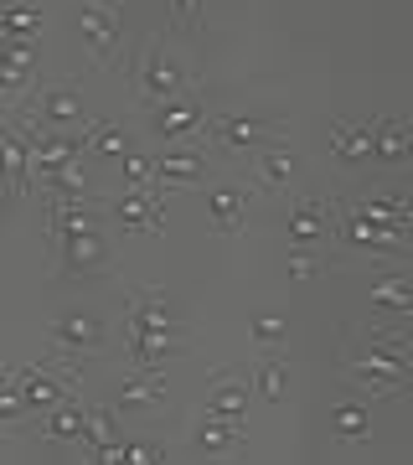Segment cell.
Wrapping results in <instances>:
<instances>
[{"mask_svg": "<svg viewBox=\"0 0 413 465\" xmlns=\"http://www.w3.org/2000/svg\"><path fill=\"white\" fill-rule=\"evenodd\" d=\"M351 378L357 382H378V388H393V382L413 378V357L398 336H372V347L351 357Z\"/></svg>", "mask_w": 413, "mask_h": 465, "instance_id": "cell-1", "label": "cell"}, {"mask_svg": "<svg viewBox=\"0 0 413 465\" xmlns=\"http://www.w3.org/2000/svg\"><path fill=\"white\" fill-rule=\"evenodd\" d=\"M57 249H63V274L67 280H93V274H103V264H109L99 223H78V228L57 232Z\"/></svg>", "mask_w": 413, "mask_h": 465, "instance_id": "cell-2", "label": "cell"}, {"mask_svg": "<svg viewBox=\"0 0 413 465\" xmlns=\"http://www.w3.org/2000/svg\"><path fill=\"white\" fill-rule=\"evenodd\" d=\"M78 26H83V42L93 47V57H99V63H119V36H124L119 0H83Z\"/></svg>", "mask_w": 413, "mask_h": 465, "instance_id": "cell-3", "label": "cell"}, {"mask_svg": "<svg viewBox=\"0 0 413 465\" xmlns=\"http://www.w3.org/2000/svg\"><path fill=\"white\" fill-rule=\"evenodd\" d=\"M67 388H73V367H26L21 372V399H26V409H42V414H52L57 403L67 399Z\"/></svg>", "mask_w": 413, "mask_h": 465, "instance_id": "cell-4", "label": "cell"}, {"mask_svg": "<svg viewBox=\"0 0 413 465\" xmlns=\"http://www.w3.org/2000/svg\"><path fill=\"white\" fill-rule=\"evenodd\" d=\"M32 114L42 119V124H52V130H83V124H88V119H83V99H78L73 84H52L47 94H36Z\"/></svg>", "mask_w": 413, "mask_h": 465, "instance_id": "cell-5", "label": "cell"}, {"mask_svg": "<svg viewBox=\"0 0 413 465\" xmlns=\"http://www.w3.org/2000/svg\"><path fill=\"white\" fill-rule=\"evenodd\" d=\"M0 171L11 182V197H26V182H32V134L21 124L0 130Z\"/></svg>", "mask_w": 413, "mask_h": 465, "instance_id": "cell-6", "label": "cell"}, {"mask_svg": "<svg viewBox=\"0 0 413 465\" xmlns=\"http://www.w3.org/2000/svg\"><path fill=\"white\" fill-rule=\"evenodd\" d=\"M52 341L73 357L83 351H99L103 347V321L99 316H83V311H63V316L52 321Z\"/></svg>", "mask_w": 413, "mask_h": 465, "instance_id": "cell-7", "label": "cell"}, {"mask_svg": "<svg viewBox=\"0 0 413 465\" xmlns=\"http://www.w3.org/2000/svg\"><path fill=\"white\" fill-rule=\"evenodd\" d=\"M186 84V73L171 57H165V47H150L145 52V67H140V94H145L150 104H165V99H176Z\"/></svg>", "mask_w": 413, "mask_h": 465, "instance_id": "cell-8", "label": "cell"}, {"mask_svg": "<svg viewBox=\"0 0 413 465\" xmlns=\"http://www.w3.org/2000/svg\"><path fill=\"white\" fill-rule=\"evenodd\" d=\"M202 124H207V114H202L197 99H165L155 104V134L161 140H192V134H202Z\"/></svg>", "mask_w": 413, "mask_h": 465, "instance_id": "cell-9", "label": "cell"}, {"mask_svg": "<svg viewBox=\"0 0 413 465\" xmlns=\"http://www.w3.org/2000/svg\"><path fill=\"white\" fill-rule=\"evenodd\" d=\"M207 130L222 140L228 150H259V145H269V140H280V119H212Z\"/></svg>", "mask_w": 413, "mask_h": 465, "instance_id": "cell-10", "label": "cell"}, {"mask_svg": "<svg viewBox=\"0 0 413 465\" xmlns=\"http://www.w3.org/2000/svg\"><path fill=\"white\" fill-rule=\"evenodd\" d=\"M248 378H238L232 367H222L212 378V393H207V403H202V414H217V419H238L243 424V414H248Z\"/></svg>", "mask_w": 413, "mask_h": 465, "instance_id": "cell-11", "label": "cell"}, {"mask_svg": "<svg viewBox=\"0 0 413 465\" xmlns=\"http://www.w3.org/2000/svg\"><path fill=\"white\" fill-rule=\"evenodd\" d=\"M357 213H362L367 223H378V228L403 232V238H408V223H413V197H408V192H388V197H362V202H357Z\"/></svg>", "mask_w": 413, "mask_h": 465, "instance_id": "cell-12", "label": "cell"}, {"mask_svg": "<svg viewBox=\"0 0 413 465\" xmlns=\"http://www.w3.org/2000/svg\"><path fill=\"white\" fill-rule=\"evenodd\" d=\"M330 155H336L341 166H367V161H372V124L336 119V124H330Z\"/></svg>", "mask_w": 413, "mask_h": 465, "instance_id": "cell-13", "label": "cell"}, {"mask_svg": "<svg viewBox=\"0 0 413 465\" xmlns=\"http://www.w3.org/2000/svg\"><path fill=\"white\" fill-rule=\"evenodd\" d=\"M341 238H347L351 249H367V253H403V232H388V228H378V223H367L357 207H351L347 223H341Z\"/></svg>", "mask_w": 413, "mask_h": 465, "instance_id": "cell-14", "label": "cell"}, {"mask_svg": "<svg viewBox=\"0 0 413 465\" xmlns=\"http://www.w3.org/2000/svg\"><path fill=\"white\" fill-rule=\"evenodd\" d=\"M165 399V372L161 367H134V378L124 382V393L114 399V414H134V409H150V403Z\"/></svg>", "mask_w": 413, "mask_h": 465, "instance_id": "cell-15", "label": "cell"}, {"mask_svg": "<svg viewBox=\"0 0 413 465\" xmlns=\"http://www.w3.org/2000/svg\"><path fill=\"white\" fill-rule=\"evenodd\" d=\"M326 232H330V202L310 197V202H300L295 213H290V243H300V249H315Z\"/></svg>", "mask_w": 413, "mask_h": 465, "instance_id": "cell-16", "label": "cell"}, {"mask_svg": "<svg viewBox=\"0 0 413 465\" xmlns=\"http://www.w3.org/2000/svg\"><path fill=\"white\" fill-rule=\"evenodd\" d=\"M109 207H114V217L124 223V228L155 232L165 223V217H161V192H124V197H114Z\"/></svg>", "mask_w": 413, "mask_h": 465, "instance_id": "cell-17", "label": "cell"}, {"mask_svg": "<svg viewBox=\"0 0 413 465\" xmlns=\"http://www.w3.org/2000/svg\"><path fill=\"white\" fill-rule=\"evenodd\" d=\"M124 331H176L171 305H165V290H145V295L130 300V321H124Z\"/></svg>", "mask_w": 413, "mask_h": 465, "instance_id": "cell-18", "label": "cell"}, {"mask_svg": "<svg viewBox=\"0 0 413 465\" xmlns=\"http://www.w3.org/2000/svg\"><path fill=\"white\" fill-rule=\"evenodd\" d=\"M207 182V161L202 155H165L155 161V186H202Z\"/></svg>", "mask_w": 413, "mask_h": 465, "instance_id": "cell-19", "label": "cell"}, {"mask_svg": "<svg viewBox=\"0 0 413 465\" xmlns=\"http://www.w3.org/2000/svg\"><path fill=\"white\" fill-rule=\"evenodd\" d=\"M83 445H88L93 460H109V455H114V445H119L114 409H88V419H83Z\"/></svg>", "mask_w": 413, "mask_h": 465, "instance_id": "cell-20", "label": "cell"}, {"mask_svg": "<svg viewBox=\"0 0 413 465\" xmlns=\"http://www.w3.org/2000/svg\"><path fill=\"white\" fill-rule=\"evenodd\" d=\"M197 445H202V450H238V445H243V424H238V419L202 414V424H197Z\"/></svg>", "mask_w": 413, "mask_h": 465, "instance_id": "cell-21", "label": "cell"}, {"mask_svg": "<svg viewBox=\"0 0 413 465\" xmlns=\"http://www.w3.org/2000/svg\"><path fill=\"white\" fill-rule=\"evenodd\" d=\"M83 419H88V409L73 403V399H63L57 409H52V419L42 424V434H47V440H83Z\"/></svg>", "mask_w": 413, "mask_h": 465, "instance_id": "cell-22", "label": "cell"}, {"mask_svg": "<svg viewBox=\"0 0 413 465\" xmlns=\"http://www.w3.org/2000/svg\"><path fill=\"white\" fill-rule=\"evenodd\" d=\"M83 140H88V150H99V155H130L124 130L103 124V119H88V124H83Z\"/></svg>", "mask_w": 413, "mask_h": 465, "instance_id": "cell-23", "label": "cell"}, {"mask_svg": "<svg viewBox=\"0 0 413 465\" xmlns=\"http://www.w3.org/2000/svg\"><path fill=\"white\" fill-rule=\"evenodd\" d=\"M330 430L357 445V440H367V434H372V414H367L362 403H341V409L330 414Z\"/></svg>", "mask_w": 413, "mask_h": 465, "instance_id": "cell-24", "label": "cell"}, {"mask_svg": "<svg viewBox=\"0 0 413 465\" xmlns=\"http://www.w3.org/2000/svg\"><path fill=\"white\" fill-rule=\"evenodd\" d=\"M207 207H212V217L232 232L238 223H243V213H248V197H243V192H228V186H222V192H212V197H207Z\"/></svg>", "mask_w": 413, "mask_h": 465, "instance_id": "cell-25", "label": "cell"}, {"mask_svg": "<svg viewBox=\"0 0 413 465\" xmlns=\"http://www.w3.org/2000/svg\"><path fill=\"white\" fill-rule=\"evenodd\" d=\"M290 176H295V155L264 150V186H290Z\"/></svg>", "mask_w": 413, "mask_h": 465, "instance_id": "cell-26", "label": "cell"}, {"mask_svg": "<svg viewBox=\"0 0 413 465\" xmlns=\"http://www.w3.org/2000/svg\"><path fill=\"white\" fill-rule=\"evenodd\" d=\"M372 300L388 305V311H413V295H408V284L403 280H382L378 290H372Z\"/></svg>", "mask_w": 413, "mask_h": 465, "instance_id": "cell-27", "label": "cell"}, {"mask_svg": "<svg viewBox=\"0 0 413 465\" xmlns=\"http://www.w3.org/2000/svg\"><path fill=\"white\" fill-rule=\"evenodd\" d=\"M253 388H259V399L280 403V399H284V362H264V367H259V382H253Z\"/></svg>", "mask_w": 413, "mask_h": 465, "instance_id": "cell-28", "label": "cell"}, {"mask_svg": "<svg viewBox=\"0 0 413 465\" xmlns=\"http://www.w3.org/2000/svg\"><path fill=\"white\" fill-rule=\"evenodd\" d=\"M124 176H130V186L161 192V186H155V161H145V155H124Z\"/></svg>", "mask_w": 413, "mask_h": 465, "instance_id": "cell-29", "label": "cell"}, {"mask_svg": "<svg viewBox=\"0 0 413 465\" xmlns=\"http://www.w3.org/2000/svg\"><path fill=\"white\" fill-rule=\"evenodd\" d=\"M21 414H26V399H21V388L0 382V424H21Z\"/></svg>", "mask_w": 413, "mask_h": 465, "instance_id": "cell-30", "label": "cell"}, {"mask_svg": "<svg viewBox=\"0 0 413 465\" xmlns=\"http://www.w3.org/2000/svg\"><path fill=\"white\" fill-rule=\"evenodd\" d=\"M284 331H290V326H284V321H274V316L253 321V336H259V341H264V347H274V341H284Z\"/></svg>", "mask_w": 413, "mask_h": 465, "instance_id": "cell-31", "label": "cell"}, {"mask_svg": "<svg viewBox=\"0 0 413 465\" xmlns=\"http://www.w3.org/2000/svg\"><path fill=\"white\" fill-rule=\"evenodd\" d=\"M171 11H176V21H182V26H197L202 0H171Z\"/></svg>", "mask_w": 413, "mask_h": 465, "instance_id": "cell-32", "label": "cell"}, {"mask_svg": "<svg viewBox=\"0 0 413 465\" xmlns=\"http://www.w3.org/2000/svg\"><path fill=\"white\" fill-rule=\"evenodd\" d=\"M315 274V259L310 253H295V259H290V280H310Z\"/></svg>", "mask_w": 413, "mask_h": 465, "instance_id": "cell-33", "label": "cell"}, {"mask_svg": "<svg viewBox=\"0 0 413 465\" xmlns=\"http://www.w3.org/2000/svg\"><path fill=\"white\" fill-rule=\"evenodd\" d=\"M403 161H413V130H408V145H403Z\"/></svg>", "mask_w": 413, "mask_h": 465, "instance_id": "cell-34", "label": "cell"}, {"mask_svg": "<svg viewBox=\"0 0 413 465\" xmlns=\"http://www.w3.org/2000/svg\"><path fill=\"white\" fill-rule=\"evenodd\" d=\"M0 197H5V171H0Z\"/></svg>", "mask_w": 413, "mask_h": 465, "instance_id": "cell-35", "label": "cell"}, {"mask_svg": "<svg viewBox=\"0 0 413 465\" xmlns=\"http://www.w3.org/2000/svg\"><path fill=\"white\" fill-rule=\"evenodd\" d=\"M0 213H5V197H0Z\"/></svg>", "mask_w": 413, "mask_h": 465, "instance_id": "cell-36", "label": "cell"}]
</instances>
